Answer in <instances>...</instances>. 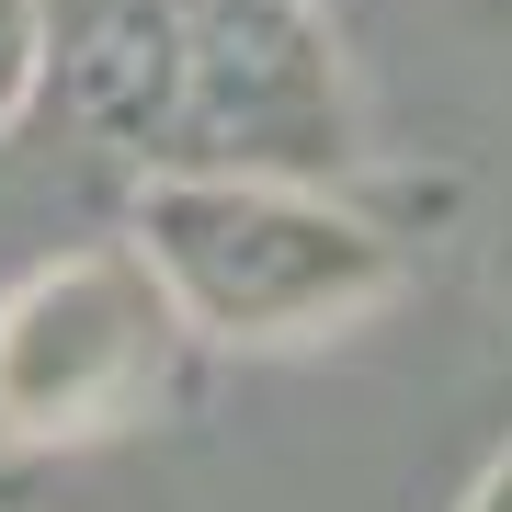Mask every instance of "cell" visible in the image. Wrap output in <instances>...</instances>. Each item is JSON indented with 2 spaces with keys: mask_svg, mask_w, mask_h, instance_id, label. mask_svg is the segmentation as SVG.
Returning <instances> with one entry per match:
<instances>
[{
  "mask_svg": "<svg viewBox=\"0 0 512 512\" xmlns=\"http://www.w3.org/2000/svg\"><path fill=\"white\" fill-rule=\"evenodd\" d=\"M126 239L160 262L205 353H308L365 330L410 285V239L353 183H285V171H137Z\"/></svg>",
  "mask_w": 512,
  "mask_h": 512,
  "instance_id": "cell-1",
  "label": "cell"
},
{
  "mask_svg": "<svg viewBox=\"0 0 512 512\" xmlns=\"http://www.w3.org/2000/svg\"><path fill=\"white\" fill-rule=\"evenodd\" d=\"M194 319L137 239H69L0 285V444L103 456L183 399Z\"/></svg>",
  "mask_w": 512,
  "mask_h": 512,
  "instance_id": "cell-2",
  "label": "cell"
},
{
  "mask_svg": "<svg viewBox=\"0 0 512 512\" xmlns=\"http://www.w3.org/2000/svg\"><path fill=\"white\" fill-rule=\"evenodd\" d=\"M183 12V114L171 160L194 171H285V183H353L365 171V103L330 46L319 0H171Z\"/></svg>",
  "mask_w": 512,
  "mask_h": 512,
  "instance_id": "cell-3",
  "label": "cell"
},
{
  "mask_svg": "<svg viewBox=\"0 0 512 512\" xmlns=\"http://www.w3.org/2000/svg\"><path fill=\"white\" fill-rule=\"evenodd\" d=\"M57 92L103 148L160 171L171 160V114H183V12L171 0H114L80 35H57Z\"/></svg>",
  "mask_w": 512,
  "mask_h": 512,
  "instance_id": "cell-4",
  "label": "cell"
},
{
  "mask_svg": "<svg viewBox=\"0 0 512 512\" xmlns=\"http://www.w3.org/2000/svg\"><path fill=\"white\" fill-rule=\"evenodd\" d=\"M46 80H57V12L46 0H0V137L46 103Z\"/></svg>",
  "mask_w": 512,
  "mask_h": 512,
  "instance_id": "cell-5",
  "label": "cell"
},
{
  "mask_svg": "<svg viewBox=\"0 0 512 512\" xmlns=\"http://www.w3.org/2000/svg\"><path fill=\"white\" fill-rule=\"evenodd\" d=\"M456 512H512V444H490V456H478V478L456 490Z\"/></svg>",
  "mask_w": 512,
  "mask_h": 512,
  "instance_id": "cell-6",
  "label": "cell"
},
{
  "mask_svg": "<svg viewBox=\"0 0 512 512\" xmlns=\"http://www.w3.org/2000/svg\"><path fill=\"white\" fill-rule=\"evenodd\" d=\"M0 512H23V501H12V490H0Z\"/></svg>",
  "mask_w": 512,
  "mask_h": 512,
  "instance_id": "cell-7",
  "label": "cell"
}]
</instances>
